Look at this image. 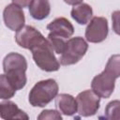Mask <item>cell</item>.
Listing matches in <instances>:
<instances>
[{"label":"cell","instance_id":"obj_16","mask_svg":"<svg viewBox=\"0 0 120 120\" xmlns=\"http://www.w3.org/2000/svg\"><path fill=\"white\" fill-rule=\"evenodd\" d=\"M47 39H48V41L50 42V44H51V46H52L53 52H55L58 53V54H61V53L63 52V51H64V49H65V45H66L65 38L49 33Z\"/></svg>","mask_w":120,"mask_h":120},{"label":"cell","instance_id":"obj_10","mask_svg":"<svg viewBox=\"0 0 120 120\" xmlns=\"http://www.w3.org/2000/svg\"><path fill=\"white\" fill-rule=\"evenodd\" d=\"M47 29L50 30V34L61 37L63 38H70L74 33V27L72 23L64 17L54 19L47 25Z\"/></svg>","mask_w":120,"mask_h":120},{"label":"cell","instance_id":"obj_6","mask_svg":"<svg viewBox=\"0 0 120 120\" xmlns=\"http://www.w3.org/2000/svg\"><path fill=\"white\" fill-rule=\"evenodd\" d=\"M77 112L81 116H92L99 109L100 98L93 90H85L76 97Z\"/></svg>","mask_w":120,"mask_h":120},{"label":"cell","instance_id":"obj_20","mask_svg":"<svg viewBox=\"0 0 120 120\" xmlns=\"http://www.w3.org/2000/svg\"><path fill=\"white\" fill-rule=\"evenodd\" d=\"M82 0H64L65 3H67L68 5H71V6H75L78 5L80 3H82Z\"/></svg>","mask_w":120,"mask_h":120},{"label":"cell","instance_id":"obj_15","mask_svg":"<svg viewBox=\"0 0 120 120\" xmlns=\"http://www.w3.org/2000/svg\"><path fill=\"white\" fill-rule=\"evenodd\" d=\"M16 93V89L9 82L6 74H0V98L9 99Z\"/></svg>","mask_w":120,"mask_h":120},{"label":"cell","instance_id":"obj_18","mask_svg":"<svg viewBox=\"0 0 120 120\" xmlns=\"http://www.w3.org/2000/svg\"><path fill=\"white\" fill-rule=\"evenodd\" d=\"M38 120H41V119H56V120H61L62 116H61L60 112H58L55 110H44L38 116Z\"/></svg>","mask_w":120,"mask_h":120},{"label":"cell","instance_id":"obj_4","mask_svg":"<svg viewBox=\"0 0 120 120\" xmlns=\"http://www.w3.org/2000/svg\"><path fill=\"white\" fill-rule=\"evenodd\" d=\"M58 84L53 79L37 82L29 93V103L33 107H45L58 94Z\"/></svg>","mask_w":120,"mask_h":120},{"label":"cell","instance_id":"obj_12","mask_svg":"<svg viewBox=\"0 0 120 120\" xmlns=\"http://www.w3.org/2000/svg\"><path fill=\"white\" fill-rule=\"evenodd\" d=\"M55 106L58 111L68 116L77 112V103L75 98L68 94H60L55 97Z\"/></svg>","mask_w":120,"mask_h":120},{"label":"cell","instance_id":"obj_8","mask_svg":"<svg viewBox=\"0 0 120 120\" xmlns=\"http://www.w3.org/2000/svg\"><path fill=\"white\" fill-rule=\"evenodd\" d=\"M3 19L6 26L12 31H18L24 26V13L22 8L15 4L8 5L3 11Z\"/></svg>","mask_w":120,"mask_h":120},{"label":"cell","instance_id":"obj_14","mask_svg":"<svg viewBox=\"0 0 120 120\" xmlns=\"http://www.w3.org/2000/svg\"><path fill=\"white\" fill-rule=\"evenodd\" d=\"M71 17L79 23V24H86L92 18L93 9L86 3H80L79 5H75L71 9Z\"/></svg>","mask_w":120,"mask_h":120},{"label":"cell","instance_id":"obj_11","mask_svg":"<svg viewBox=\"0 0 120 120\" xmlns=\"http://www.w3.org/2000/svg\"><path fill=\"white\" fill-rule=\"evenodd\" d=\"M0 117L6 120L11 119H25L27 120L29 117L28 115L22 111L17 104L13 101L7 100L0 103Z\"/></svg>","mask_w":120,"mask_h":120},{"label":"cell","instance_id":"obj_17","mask_svg":"<svg viewBox=\"0 0 120 120\" xmlns=\"http://www.w3.org/2000/svg\"><path fill=\"white\" fill-rule=\"evenodd\" d=\"M119 100L111 101L105 109V118L107 119H119Z\"/></svg>","mask_w":120,"mask_h":120},{"label":"cell","instance_id":"obj_1","mask_svg":"<svg viewBox=\"0 0 120 120\" xmlns=\"http://www.w3.org/2000/svg\"><path fill=\"white\" fill-rule=\"evenodd\" d=\"M120 75V56L114 54L108 60L104 70L98 75L95 76L91 82L92 90L99 97L107 98L113 90L115 80Z\"/></svg>","mask_w":120,"mask_h":120},{"label":"cell","instance_id":"obj_19","mask_svg":"<svg viewBox=\"0 0 120 120\" xmlns=\"http://www.w3.org/2000/svg\"><path fill=\"white\" fill-rule=\"evenodd\" d=\"M12 2H13V4H15L21 8H25L30 5L32 0H12Z\"/></svg>","mask_w":120,"mask_h":120},{"label":"cell","instance_id":"obj_5","mask_svg":"<svg viewBox=\"0 0 120 120\" xmlns=\"http://www.w3.org/2000/svg\"><path fill=\"white\" fill-rule=\"evenodd\" d=\"M88 49L87 42L81 37L71 38L66 41L65 49L60 56V64L69 66L78 63L86 53Z\"/></svg>","mask_w":120,"mask_h":120},{"label":"cell","instance_id":"obj_2","mask_svg":"<svg viewBox=\"0 0 120 120\" xmlns=\"http://www.w3.org/2000/svg\"><path fill=\"white\" fill-rule=\"evenodd\" d=\"M3 69L16 91L25 86L27 62L24 56L18 52H9L3 60Z\"/></svg>","mask_w":120,"mask_h":120},{"label":"cell","instance_id":"obj_7","mask_svg":"<svg viewBox=\"0 0 120 120\" xmlns=\"http://www.w3.org/2000/svg\"><path fill=\"white\" fill-rule=\"evenodd\" d=\"M109 33L108 21L104 17H94L85 29V38L92 43L102 42Z\"/></svg>","mask_w":120,"mask_h":120},{"label":"cell","instance_id":"obj_9","mask_svg":"<svg viewBox=\"0 0 120 120\" xmlns=\"http://www.w3.org/2000/svg\"><path fill=\"white\" fill-rule=\"evenodd\" d=\"M43 35L31 25H24L17 31L15 40L19 46L30 50L34 45L43 38Z\"/></svg>","mask_w":120,"mask_h":120},{"label":"cell","instance_id":"obj_3","mask_svg":"<svg viewBox=\"0 0 120 120\" xmlns=\"http://www.w3.org/2000/svg\"><path fill=\"white\" fill-rule=\"evenodd\" d=\"M30 51L36 65L40 69L47 72H52L59 69L60 63L56 59L50 42L45 38L34 45Z\"/></svg>","mask_w":120,"mask_h":120},{"label":"cell","instance_id":"obj_13","mask_svg":"<svg viewBox=\"0 0 120 120\" xmlns=\"http://www.w3.org/2000/svg\"><path fill=\"white\" fill-rule=\"evenodd\" d=\"M51 11L49 0H32L29 5V13L35 20H43L47 18Z\"/></svg>","mask_w":120,"mask_h":120}]
</instances>
